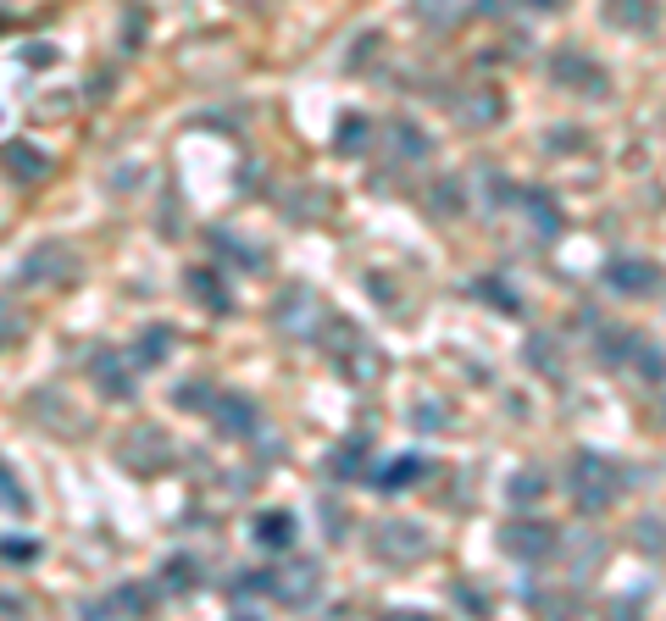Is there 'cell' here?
Wrapping results in <instances>:
<instances>
[{
  "mask_svg": "<svg viewBox=\"0 0 666 621\" xmlns=\"http://www.w3.org/2000/svg\"><path fill=\"white\" fill-rule=\"evenodd\" d=\"M372 555L383 566H416V561L428 555V532L416 527V521H383L372 532Z\"/></svg>",
  "mask_w": 666,
  "mask_h": 621,
  "instance_id": "obj_3",
  "label": "cell"
},
{
  "mask_svg": "<svg viewBox=\"0 0 666 621\" xmlns=\"http://www.w3.org/2000/svg\"><path fill=\"white\" fill-rule=\"evenodd\" d=\"M472 289H478V295H489V300H500V306H506V311H523V300H517L512 289H500L494 278H483V284H472Z\"/></svg>",
  "mask_w": 666,
  "mask_h": 621,
  "instance_id": "obj_22",
  "label": "cell"
},
{
  "mask_svg": "<svg viewBox=\"0 0 666 621\" xmlns=\"http://www.w3.org/2000/svg\"><path fill=\"white\" fill-rule=\"evenodd\" d=\"M28 61H34V67H50L56 50H50V45H28Z\"/></svg>",
  "mask_w": 666,
  "mask_h": 621,
  "instance_id": "obj_26",
  "label": "cell"
},
{
  "mask_svg": "<svg viewBox=\"0 0 666 621\" xmlns=\"http://www.w3.org/2000/svg\"><path fill=\"white\" fill-rule=\"evenodd\" d=\"M123 361H128V355H95V383H101L106 394H117V400L134 394V372H128Z\"/></svg>",
  "mask_w": 666,
  "mask_h": 621,
  "instance_id": "obj_13",
  "label": "cell"
},
{
  "mask_svg": "<svg viewBox=\"0 0 666 621\" xmlns=\"http://www.w3.org/2000/svg\"><path fill=\"white\" fill-rule=\"evenodd\" d=\"M190 295L206 306V311H228L233 300H228V289H222V278H217V266H190Z\"/></svg>",
  "mask_w": 666,
  "mask_h": 621,
  "instance_id": "obj_11",
  "label": "cell"
},
{
  "mask_svg": "<svg viewBox=\"0 0 666 621\" xmlns=\"http://www.w3.org/2000/svg\"><path fill=\"white\" fill-rule=\"evenodd\" d=\"M145 616H150V588H139V583H117L106 599L83 610V621H145Z\"/></svg>",
  "mask_w": 666,
  "mask_h": 621,
  "instance_id": "obj_6",
  "label": "cell"
},
{
  "mask_svg": "<svg viewBox=\"0 0 666 621\" xmlns=\"http://www.w3.org/2000/svg\"><path fill=\"white\" fill-rule=\"evenodd\" d=\"M211 416H217V427L233 433V438H244L250 427H256V405H250L244 394H222V400L211 405Z\"/></svg>",
  "mask_w": 666,
  "mask_h": 621,
  "instance_id": "obj_9",
  "label": "cell"
},
{
  "mask_svg": "<svg viewBox=\"0 0 666 621\" xmlns=\"http://www.w3.org/2000/svg\"><path fill=\"white\" fill-rule=\"evenodd\" d=\"M555 78H561V83H577V78H583V83H589V95H606V72H595L589 61H577V56H561V61H555Z\"/></svg>",
  "mask_w": 666,
  "mask_h": 621,
  "instance_id": "obj_16",
  "label": "cell"
},
{
  "mask_svg": "<svg viewBox=\"0 0 666 621\" xmlns=\"http://www.w3.org/2000/svg\"><path fill=\"white\" fill-rule=\"evenodd\" d=\"M256 544L262 550H295V516L289 510H262L256 516Z\"/></svg>",
  "mask_w": 666,
  "mask_h": 621,
  "instance_id": "obj_10",
  "label": "cell"
},
{
  "mask_svg": "<svg viewBox=\"0 0 666 621\" xmlns=\"http://www.w3.org/2000/svg\"><path fill=\"white\" fill-rule=\"evenodd\" d=\"M361 134H367V128L351 117V123H345V139H340V150H345V156H351V150H361Z\"/></svg>",
  "mask_w": 666,
  "mask_h": 621,
  "instance_id": "obj_24",
  "label": "cell"
},
{
  "mask_svg": "<svg viewBox=\"0 0 666 621\" xmlns=\"http://www.w3.org/2000/svg\"><path fill=\"white\" fill-rule=\"evenodd\" d=\"M423 472H428V461H423V456H400V461H389L383 472H372V483H378L383 494H394V488L416 483V478H423Z\"/></svg>",
  "mask_w": 666,
  "mask_h": 621,
  "instance_id": "obj_14",
  "label": "cell"
},
{
  "mask_svg": "<svg viewBox=\"0 0 666 621\" xmlns=\"http://www.w3.org/2000/svg\"><path fill=\"white\" fill-rule=\"evenodd\" d=\"M317 588H322V566H317V561H289L284 572H267V594H273L278 605H289V610L311 605Z\"/></svg>",
  "mask_w": 666,
  "mask_h": 621,
  "instance_id": "obj_5",
  "label": "cell"
},
{
  "mask_svg": "<svg viewBox=\"0 0 666 621\" xmlns=\"http://www.w3.org/2000/svg\"><path fill=\"white\" fill-rule=\"evenodd\" d=\"M533 488H539V478H517V483H512V499H523V505H528V499H539Z\"/></svg>",
  "mask_w": 666,
  "mask_h": 621,
  "instance_id": "obj_25",
  "label": "cell"
},
{
  "mask_svg": "<svg viewBox=\"0 0 666 621\" xmlns=\"http://www.w3.org/2000/svg\"><path fill=\"white\" fill-rule=\"evenodd\" d=\"M500 550H506L512 561H544L561 550V532L550 521H506V532H500Z\"/></svg>",
  "mask_w": 666,
  "mask_h": 621,
  "instance_id": "obj_4",
  "label": "cell"
},
{
  "mask_svg": "<svg viewBox=\"0 0 666 621\" xmlns=\"http://www.w3.org/2000/svg\"><path fill=\"white\" fill-rule=\"evenodd\" d=\"M39 555V544L28 539V532H7V539H0V561H12V566H28Z\"/></svg>",
  "mask_w": 666,
  "mask_h": 621,
  "instance_id": "obj_19",
  "label": "cell"
},
{
  "mask_svg": "<svg viewBox=\"0 0 666 621\" xmlns=\"http://www.w3.org/2000/svg\"><path fill=\"white\" fill-rule=\"evenodd\" d=\"M322 344L333 349V361H340V372H345L351 383H367L372 372H383V355H372L367 338H361V327H356L351 317H340V311H328V322H322Z\"/></svg>",
  "mask_w": 666,
  "mask_h": 621,
  "instance_id": "obj_2",
  "label": "cell"
},
{
  "mask_svg": "<svg viewBox=\"0 0 666 621\" xmlns=\"http://www.w3.org/2000/svg\"><path fill=\"white\" fill-rule=\"evenodd\" d=\"M617 494H622V467L611 456H600V450H577L572 456V499H577L583 516L617 505Z\"/></svg>",
  "mask_w": 666,
  "mask_h": 621,
  "instance_id": "obj_1",
  "label": "cell"
},
{
  "mask_svg": "<svg viewBox=\"0 0 666 621\" xmlns=\"http://www.w3.org/2000/svg\"><path fill=\"white\" fill-rule=\"evenodd\" d=\"M0 510H28V488L7 461H0Z\"/></svg>",
  "mask_w": 666,
  "mask_h": 621,
  "instance_id": "obj_17",
  "label": "cell"
},
{
  "mask_svg": "<svg viewBox=\"0 0 666 621\" xmlns=\"http://www.w3.org/2000/svg\"><path fill=\"white\" fill-rule=\"evenodd\" d=\"M7 166H12V172H28V177H39V172H45V156H39V150H23V145H12V150H7Z\"/></svg>",
  "mask_w": 666,
  "mask_h": 621,
  "instance_id": "obj_21",
  "label": "cell"
},
{
  "mask_svg": "<svg viewBox=\"0 0 666 621\" xmlns=\"http://www.w3.org/2000/svg\"><path fill=\"white\" fill-rule=\"evenodd\" d=\"M7 317H12V311L0 306V338H12V333H18V322H7Z\"/></svg>",
  "mask_w": 666,
  "mask_h": 621,
  "instance_id": "obj_28",
  "label": "cell"
},
{
  "mask_svg": "<svg viewBox=\"0 0 666 621\" xmlns=\"http://www.w3.org/2000/svg\"><path fill=\"white\" fill-rule=\"evenodd\" d=\"M166 349H173V327H145L134 344V367H156Z\"/></svg>",
  "mask_w": 666,
  "mask_h": 621,
  "instance_id": "obj_15",
  "label": "cell"
},
{
  "mask_svg": "<svg viewBox=\"0 0 666 621\" xmlns=\"http://www.w3.org/2000/svg\"><path fill=\"white\" fill-rule=\"evenodd\" d=\"M179 400H184V411H206V416H211V405H206L211 389H195V383H190V389H179Z\"/></svg>",
  "mask_w": 666,
  "mask_h": 621,
  "instance_id": "obj_23",
  "label": "cell"
},
{
  "mask_svg": "<svg viewBox=\"0 0 666 621\" xmlns=\"http://www.w3.org/2000/svg\"><path fill=\"white\" fill-rule=\"evenodd\" d=\"M633 361H639V372H644L650 383H666V355H661L655 344H633Z\"/></svg>",
  "mask_w": 666,
  "mask_h": 621,
  "instance_id": "obj_20",
  "label": "cell"
},
{
  "mask_svg": "<svg viewBox=\"0 0 666 621\" xmlns=\"http://www.w3.org/2000/svg\"><path fill=\"white\" fill-rule=\"evenodd\" d=\"M328 472H333V478H340V483H351V478H361V472H367V438H361V433H356V438H345V444H340V450H333V456H328Z\"/></svg>",
  "mask_w": 666,
  "mask_h": 621,
  "instance_id": "obj_12",
  "label": "cell"
},
{
  "mask_svg": "<svg viewBox=\"0 0 666 621\" xmlns=\"http://www.w3.org/2000/svg\"><path fill=\"white\" fill-rule=\"evenodd\" d=\"M72 250L67 244H39L23 261V284H72Z\"/></svg>",
  "mask_w": 666,
  "mask_h": 621,
  "instance_id": "obj_7",
  "label": "cell"
},
{
  "mask_svg": "<svg viewBox=\"0 0 666 621\" xmlns=\"http://www.w3.org/2000/svg\"><path fill=\"white\" fill-rule=\"evenodd\" d=\"M233 621H256V616H233Z\"/></svg>",
  "mask_w": 666,
  "mask_h": 621,
  "instance_id": "obj_29",
  "label": "cell"
},
{
  "mask_svg": "<svg viewBox=\"0 0 666 621\" xmlns=\"http://www.w3.org/2000/svg\"><path fill=\"white\" fill-rule=\"evenodd\" d=\"M378 621H434V616H423V610H389V616H378Z\"/></svg>",
  "mask_w": 666,
  "mask_h": 621,
  "instance_id": "obj_27",
  "label": "cell"
},
{
  "mask_svg": "<svg viewBox=\"0 0 666 621\" xmlns=\"http://www.w3.org/2000/svg\"><path fill=\"white\" fill-rule=\"evenodd\" d=\"M195 577H200V566H195L190 555H179V561H166V572H161V583L173 588V594H190V588H195Z\"/></svg>",
  "mask_w": 666,
  "mask_h": 621,
  "instance_id": "obj_18",
  "label": "cell"
},
{
  "mask_svg": "<svg viewBox=\"0 0 666 621\" xmlns=\"http://www.w3.org/2000/svg\"><path fill=\"white\" fill-rule=\"evenodd\" d=\"M655 284H661V273H655L650 261L617 255V261L606 266V289H617V295H655Z\"/></svg>",
  "mask_w": 666,
  "mask_h": 621,
  "instance_id": "obj_8",
  "label": "cell"
}]
</instances>
